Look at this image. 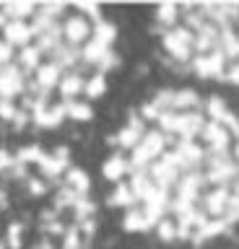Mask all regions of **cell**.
Wrapping results in <instances>:
<instances>
[{
	"mask_svg": "<svg viewBox=\"0 0 239 249\" xmlns=\"http://www.w3.org/2000/svg\"><path fill=\"white\" fill-rule=\"evenodd\" d=\"M102 174L122 229L169 247L239 231V112L219 93H148L107 140Z\"/></svg>",
	"mask_w": 239,
	"mask_h": 249,
	"instance_id": "6da1fadb",
	"label": "cell"
},
{
	"mask_svg": "<svg viewBox=\"0 0 239 249\" xmlns=\"http://www.w3.org/2000/svg\"><path fill=\"white\" fill-rule=\"evenodd\" d=\"M91 179L65 148H0V249H91Z\"/></svg>",
	"mask_w": 239,
	"mask_h": 249,
	"instance_id": "7a4b0ae2",
	"label": "cell"
},
{
	"mask_svg": "<svg viewBox=\"0 0 239 249\" xmlns=\"http://www.w3.org/2000/svg\"><path fill=\"white\" fill-rule=\"evenodd\" d=\"M153 44L172 70L213 86H239V5H159Z\"/></svg>",
	"mask_w": 239,
	"mask_h": 249,
	"instance_id": "3957f363",
	"label": "cell"
}]
</instances>
